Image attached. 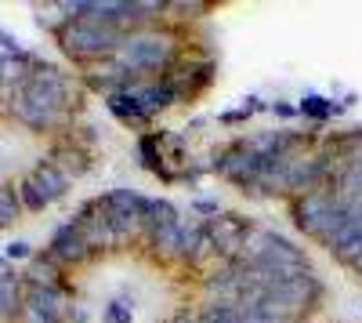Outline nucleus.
I'll return each mask as SVG.
<instances>
[{
	"mask_svg": "<svg viewBox=\"0 0 362 323\" xmlns=\"http://www.w3.org/2000/svg\"><path fill=\"white\" fill-rule=\"evenodd\" d=\"M66 98H69V80L58 69L44 66V69H33L18 80L15 95H11V109L25 128L47 131V128L58 124Z\"/></svg>",
	"mask_w": 362,
	"mask_h": 323,
	"instance_id": "f257e3e1",
	"label": "nucleus"
},
{
	"mask_svg": "<svg viewBox=\"0 0 362 323\" xmlns=\"http://www.w3.org/2000/svg\"><path fill=\"white\" fill-rule=\"evenodd\" d=\"M58 44H62L73 58H98V55H112L119 47V33L112 26H102V22L73 18L58 29Z\"/></svg>",
	"mask_w": 362,
	"mask_h": 323,
	"instance_id": "f03ea898",
	"label": "nucleus"
},
{
	"mask_svg": "<svg viewBox=\"0 0 362 323\" xmlns=\"http://www.w3.org/2000/svg\"><path fill=\"white\" fill-rule=\"evenodd\" d=\"M170 37H153V33H138V37H124L116 47V58L131 76L134 73H148V69H160L170 62Z\"/></svg>",
	"mask_w": 362,
	"mask_h": 323,
	"instance_id": "7ed1b4c3",
	"label": "nucleus"
},
{
	"mask_svg": "<svg viewBox=\"0 0 362 323\" xmlns=\"http://www.w3.org/2000/svg\"><path fill=\"white\" fill-rule=\"evenodd\" d=\"M87 251H90V247H87V240H83L80 225H76V222H66V225L51 237L47 258H51V261H80Z\"/></svg>",
	"mask_w": 362,
	"mask_h": 323,
	"instance_id": "20e7f679",
	"label": "nucleus"
},
{
	"mask_svg": "<svg viewBox=\"0 0 362 323\" xmlns=\"http://www.w3.org/2000/svg\"><path fill=\"white\" fill-rule=\"evenodd\" d=\"M33 186L40 189V196L47 200V203H54V200H62L66 196V189H69V174L66 171H58V164H51V160H40L37 167H33Z\"/></svg>",
	"mask_w": 362,
	"mask_h": 323,
	"instance_id": "39448f33",
	"label": "nucleus"
},
{
	"mask_svg": "<svg viewBox=\"0 0 362 323\" xmlns=\"http://www.w3.org/2000/svg\"><path fill=\"white\" fill-rule=\"evenodd\" d=\"M25 309L40 312V316L51 319V323H62V316H66V298L58 295L54 287H37V283H29V290H25Z\"/></svg>",
	"mask_w": 362,
	"mask_h": 323,
	"instance_id": "423d86ee",
	"label": "nucleus"
},
{
	"mask_svg": "<svg viewBox=\"0 0 362 323\" xmlns=\"http://www.w3.org/2000/svg\"><path fill=\"white\" fill-rule=\"evenodd\" d=\"M206 232L214 237V244H218L221 251H235V247H243V237L250 232V225L235 222V218H218V222L210 225Z\"/></svg>",
	"mask_w": 362,
	"mask_h": 323,
	"instance_id": "0eeeda50",
	"label": "nucleus"
},
{
	"mask_svg": "<svg viewBox=\"0 0 362 323\" xmlns=\"http://www.w3.org/2000/svg\"><path fill=\"white\" fill-rule=\"evenodd\" d=\"M134 98H138V106H141V109H145V116H148L153 109H163V106H170V102L177 98V91H174V84L167 80V84L141 87V91H134Z\"/></svg>",
	"mask_w": 362,
	"mask_h": 323,
	"instance_id": "6e6552de",
	"label": "nucleus"
},
{
	"mask_svg": "<svg viewBox=\"0 0 362 323\" xmlns=\"http://www.w3.org/2000/svg\"><path fill=\"white\" fill-rule=\"evenodd\" d=\"M109 109H112L124 124H145V109L138 106V98H134V95L112 91V95H109Z\"/></svg>",
	"mask_w": 362,
	"mask_h": 323,
	"instance_id": "1a4fd4ad",
	"label": "nucleus"
},
{
	"mask_svg": "<svg viewBox=\"0 0 362 323\" xmlns=\"http://www.w3.org/2000/svg\"><path fill=\"white\" fill-rule=\"evenodd\" d=\"M22 215V200H18V189L15 186H0V229L15 225Z\"/></svg>",
	"mask_w": 362,
	"mask_h": 323,
	"instance_id": "9d476101",
	"label": "nucleus"
},
{
	"mask_svg": "<svg viewBox=\"0 0 362 323\" xmlns=\"http://www.w3.org/2000/svg\"><path fill=\"white\" fill-rule=\"evenodd\" d=\"M22 312L18 305V276H0V316Z\"/></svg>",
	"mask_w": 362,
	"mask_h": 323,
	"instance_id": "9b49d317",
	"label": "nucleus"
},
{
	"mask_svg": "<svg viewBox=\"0 0 362 323\" xmlns=\"http://www.w3.org/2000/svg\"><path fill=\"white\" fill-rule=\"evenodd\" d=\"M18 200H22V208H29V211H44L47 208V200L40 196V189L33 186V178H22L18 182Z\"/></svg>",
	"mask_w": 362,
	"mask_h": 323,
	"instance_id": "f8f14e48",
	"label": "nucleus"
},
{
	"mask_svg": "<svg viewBox=\"0 0 362 323\" xmlns=\"http://www.w3.org/2000/svg\"><path fill=\"white\" fill-rule=\"evenodd\" d=\"M29 283H37V287H54V261L47 258H37L33 261V269H29Z\"/></svg>",
	"mask_w": 362,
	"mask_h": 323,
	"instance_id": "ddd939ff",
	"label": "nucleus"
},
{
	"mask_svg": "<svg viewBox=\"0 0 362 323\" xmlns=\"http://www.w3.org/2000/svg\"><path fill=\"white\" fill-rule=\"evenodd\" d=\"M300 113H308V116H334L337 113V106L334 102H326V98H319V95H308V98H300Z\"/></svg>",
	"mask_w": 362,
	"mask_h": 323,
	"instance_id": "4468645a",
	"label": "nucleus"
},
{
	"mask_svg": "<svg viewBox=\"0 0 362 323\" xmlns=\"http://www.w3.org/2000/svg\"><path fill=\"white\" fill-rule=\"evenodd\" d=\"M203 323H243V316H239L235 309H228V305H210L206 312H203Z\"/></svg>",
	"mask_w": 362,
	"mask_h": 323,
	"instance_id": "2eb2a0df",
	"label": "nucleus"
},
{
	"mask_svg": "<svg viewBox=\"0 0 362 323\" xmlns=\"http://www.w3.org/2000/svg\"><path fill=\"white\" fill-rule=\"evenodd\" d=\"M134 319V312H131V305L127 302H109V309H105V323H131Z\"/></svg>",
	"mask_w": 362,
	"mask_h": 323,
	"instance_id": "dca6fc26",
	"label": "nucleus"
},
{
	"mask_svg": "<svg viewBox=\"0 0 362 323\" xmlns=\"http://www.w3.org/2000/svg\"><path fill=\"white\" fill-rule=\"evenodd\" d=\"M4 258H29V244H25V240H15V244H8Z\"/></svg>",
	"mask_w": 362,
	"mask_h": 323,
	"instance_id": "f3484780",
	"label": "nucleus"
},
{
	"mask_svg": "<svg viewBox=\"0 0 362 323\" xmlns=\"http://www.w3.org/2000/svg\"><path fill=\"white\" fill-rule=\"evenodd\" d=\"M22 323H51V319H44L40 312H33V309H25V305H22Z\"/></svg>",
	"mask_w": 362,
	"mask_h": 323,
	"instance_id": "a211bd4d",
	"label": "nucleus"
},
{
	"mask_svg": "<svg viewBox=\"0 0 362 323\" xmlns=\"http://www.w3.org/2000/svg\"><path fill=\"white\" fill-rule=\"evenodd\" d=\"M174 323H196V319H192L189 312H177V316H174Z\"/></svg>",
	"mask_w": 362,
	"mask_h": 323,
	"instance_id": "6ab92c4d",
	"label": "nucleus"
},
{
	"mask_svg": "<svg viewBox=\"0 0 362 323\" xmlns=\"http://www.w3.org/2000/svg\"><path fill=\"white\" fill-rule=\"evenodd\" d=\"M0 261H4V258H0Z\"/></svg>",
	"mask_w": 362,
	"mask_h": 323,
	"instance_id": "aec40b11",
	"label": "nucleus"
}]
</instances>
